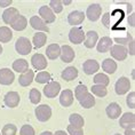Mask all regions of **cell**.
I'll list each match as a JSON object with an SVG mask.
<instances>
[{"mask_svg":"<svg viewBox=\"0 0 135 135\" xmlns=\"http://www.w3.org/2000/svg\"><path fill=\"white\" fill-rule=\"evenodd\" d=\"M15 49L21 55H28L32 50V44L25 37H20L15 42Z\"/></svg>","mask_w":135,"mask_h":135,"instance_id":"cell-1","label":"cell"},{"mask_svg":"<svg viewBox=\"0 0 135 135\" xmlns=\"http://www.w3.org/2000/svg\"><path fill=\"white\" fill-rule=\"evenodd\" d=\"M35 113L37 119L41 123H45V121H48L52 117V109L48 104H40L36 108Z\"/></svg>","mask_w":135,"mask_h":135,"instance_id":"cell-2","label":"cell"},{"mask_svg":"<svg viewBox=\"0 0 135 135\" xmlns=\"http://www.w3.org/2000/svg\"><path fill=\"white\" fill-rule=\"evenodd\" d=\"M69 40L72 44H76V45L84 42V40H85V32H84V30L81 28H79V26H73L70 30Z\"/></svg>","mask_w":135,"mask_h":135,"instance_id":"cell-3","label":"cell"},{"mask_svg":"<svg viewBox=\"0 0 135 135\" xmlns=\"http://www.w3.org/2000/svg\"><path fill=\"white\" fill-rule=\"evenodd\" d=\"M119 125L124 129H134L135 127V114L133 112H126L120 117Z\"/></svg>","mask_w":135,"mask_h":135,"instance_id":"cell-4","label":"cell"},{"mask_svg":"<svg viewBox=\"0 0 135 135\" xmlns=\"http://www.w3.org/2000/svg\"><path fill=\"white\" fill-rule=\"evenodd\" d=\"M60 92H61V85L57 81H49L44 87V94L46 95V97H49V99L56 97Z\"/></svg>","mask_w":135,"mask_h":135,"instance_id":"cell-5","label":"cell"},{"mask_svg":"<svg viewBox=\"0 0 135 135\" xmlns=\"http://www.w3.org/2000/svg\"><path fill=\"white\" fill-rule=\"evenodd\" d=\"M110 54L114 60L117 61H124L126 60V57L128 55L127 53V48L125 46H120V45H112V47L110 48Z\"/></svg>","mask_w":135,"mask_h":135,"instance_id":"cell-6","label":"cell"},{"mask_svg":"<svg viewBox=\"0 0 135 135\" xmlns=\"http://www.w3.org/2000/svg\"><path fill=\"white\" fill-rule=\"evenodd\" d=\"M101 14H102V6H100L99 4H92L87 8L85 16H87V18H88L89 21L95 22L100 18Z\"/></svg>","mask_w":135,"mask_h":135,"instance_id":"cell-7","label":"cell"},{"mask_svg":"<svg viewBox=\"0 0 135 135\" xmlns=\"http://www.w3.org/2000/svg\"><path fill=\"white\" fill-rule=\"evenodd\" d=\"M129 88H131V81L126 77H120L117 80L116 85H114V89H116V93L118 95H124V94L128 93Z\"/></svg>","mask_w":135,"mask_h":135,"instance_id":"cell-8","label":"cell"},{"mask_svg":"<svg viewBox=\"0 0 135 135\" xmlns=\"http://www.w3.org/2000/svg\"><path fill=\"white\" fill-rule=\"evenodd\" d=\"M15 75L8 68H4V69H0V84L5 86L12 85L14 83Z\"/></svg>","mask_w":135,"mask_h":135,"instance_id":"cell-9","label":"cell"},{"mask_svg":"<svg viewBox=\"0 0 135 135\" xmlns=\"http://www.w3.org/2000/svg\"><path fill=\"white\" fill-rule=\"evenodd\" d=\"M75 50L72 49L71 46L69 45H63L61 47V53H60V57L64 63H70L75 60Z\"/></svg>","mask_w":135,"mask_h":135,"instance_id":"cell-10","label":"cell"},{"mask_svg":"<svg viewBox=\"0 0 135 135\" xmlns=\"http://www.w3.org/2000/svg\"><path fill=\"white\" fill-rule=\"evenodd\" d=\"M31 64L36 70H45L48 63H47V60H46L45 55L37 53L31 57Z\"/></svg>","mask_w":135,"mask_h":135,"instance_id":"cell-11","label":"cell"},{"mask_svg":"<svg viewBox=\"0 0 135 135\" xmlns=\"http://www.w3.org/2000/svg\"><path fill=\"white\" fill-rule=\"evenodd\" d=\"M20 16V12L14 7H9L2 14V21H4L6 24L12 25L13 23L15 22V20Z\"/></svg>","mask_w":135,"mask_h":135,"instance_id":"cell-12","label":"cell"},{"mask_svg":"<svg viewBox=\"0 0 135 135\" xmlns=\"http://www.w3.org/2000/svg\"><path fill=\"white\" fill-rule=\"evenodd\" d=\"M39 15H40V18L45 23H47V24L53 23L56 18L55 14L52 12V9H50L48 6H41V7L39 8Z\"/></svg>","mask_w":135,"mask_h":135,"instance_id":"cell-13","label":"cell"},{"mask_svg":"<svg viewBox=\"0 0 135 135\" xmlns=\"http://www.w3.org/2000/svg\"><path fill=\"white\" fill-rule=\"evenodd\" d=\"M30 24L35 30L37 31H40V32H44V33H48L49 32V28L46 25V23L42 21L39 16H32L30 18Z\"/></svg>","mask_w":135,"mask_h":135,"instance_id":"cell-14","label":"cell"},{"mask_svg":"<svg viewBox=\"0 0 135 135\" xmlns=\"http://www.w3.org/2000/svg\"><path fill=\"white\" fill-rule=\"evenodd\" d=\"M20 100H21V97H20V94L17 92H8L5 95L4 102L8 108H15L18 105Z\"/></svg>","mask_w":135,"mask_h":135,"instance_id":"cell-15","label":"cell"},{"mask_svg":"<svg viewBox=\"0 0 135 135\" xmlns=\"http://www.w3.org/2000/svg\"><path fill=\"white\" fill-rule=\"evenodd\" d=\"M83 69L86 75L90 76V75L96 73L100 70V64L95 60H87L86 62L83 64Z\"/></svg>","mask_w":135,"mask_h":135,"instance_id":"cell-16","label":"cell"},{"mask_svg":"<svg viewBox=\"0 0 135 135\" xmlns=\"http://www.w3.org/2000/svg\"><path fill=\"white\" fill-rule=\"evenodd\" d=\"M112 45H113V40L111 39L110 37H102V38L99 40V42H97V46H96L97 52L99 53L109 52L110 48L112 47Z\"/></svg>","mask_w":135,"mask_h":135,"instance_id":"cell-17","label":"cell"},{"mask_svg":"<svg viewBox=\"0 0 135 135\" xmlns=\"http://www.w3.org/2000/svg\"><path fill=\"white\" fill-rule=\"evenodd\" d=\"M105 112H107V116L109 117L110 119H117L121 114V107L118 103L112 102L107 107Z\"/></svg>","mask_w":135,"mask_h":135,"instance_id":"cell-18","label":"cell"},{"mask_svg":"<svg viewBox=\"0 0 135 135\" xmlns=\"http://www.w3.org/2000/svg\"><path fill=\"white\" fill-rule=\"evenodd\" d=\"M99 41V35L95 31H88L85 33V40H84V45L86 48H94Z\"/></svg>","mask_w":135,"mask_h":135,"instance_id":"cell-19","label":"cell"},{"mask_svg":"<svg viewBox=\"0 0 135 135\" xmlns=\"http://www.w3.org/2000/svg\"><path fill=\"white\" fill-rule=\"evenodd\" d=\"M84 20H85V14H84V12H80V11H73L68 16V22L71 25L81 24Z\"/></svg>","mask_w":135,"mask_h":135,"instance_id":"cell-20","label":"cell"},{"mask_svg":"<svg viewBox=\"0 0 135 135\" xmlns=\"http://www.w3.org/2000/svg\"><path fill=\"white\" fill-rule=\"evenodd\" d=\"M61 77L65 81H72V80H75L78 77V70L75 66H68L66 69H64L62 71Z\"/></svg>","mask_w":135,"mask_h":135,"instance_id":"cell-21","label":"cell"},{"mask_svg":"<svg viewBox=\"0 0 135 135\" xmlns=\"http://www.w3.org/2000/svg\"><path fill=\"white\" fill-rule=\"evenodd\" d=\"M60 103L63 107H70L73 103V93L71 89H64L60 95Z\"/></svg>","mask_w":135,"mask_h":135,"instance_id":"cell-22","label":"cell"},{"mask_svg":"<svg viewBox=\"0 0 135 135\" xmlns=\"http://www.w3.org/2000/svg\"><path fill=\"white\" fill-rule=\"evenodd\" d=\"M33 79H35V73H33V70H28L26 72L22 73L21 76H20L18 78V83L20 85H21L22 87H28L32 84Z\"/></svg>","mask_w":135,"mask_h":135,"instance_id":"cell-23","label":"cell"},{"mask_svg":"<svg viewBox=\"0 0 135 135\" xmlns=\"http://www.w3.org/2000/svg\"><path fill=\"white\" fill-rule=\"evenodd\" d=\"M13 70H15L16 72L18 73H24L29 70V63L28 61L24 60V59H18V60H15L14 63H13Z\"/></svg>","mask_w":135,"mask_h":135,"instance_id":"cell-24","label":"cell"},{"mask_svg":"<svg viewBox=\"0 0 135 135\" xmlns=\"http://www.w3.org/2000/svg\"><path fill=\"white\" fill-rule=\"evenodd\" d=\"M61 47L59 44H50L46 49V55L49 60H56L60 56Z\"/></svg>","mask_w":135,"mask_h":135,"instance_id":"cell-25","label":"cell"},{"mask_svg":"<svg viewBox=\"0 0 135 135\" xmlns=\"http://www.w3.org/2000/svg\"><path fill=\"white\" fill-rule=\"evenodd\" d=\"M47 41V35L44 32H37L35 36H33V39H32V42H33V46L35 48H41L42 46H45V44Z\"/></svg>","mask_w":135,"mask_h":135,"instance_id":"cell-26","label":"cell"},{"mask_svg":"<svg viewBox=\"0 0 135 135\" xmlns=\"http://www.w3.org/2000/svg\"><path fill=\"white\" fill-rule=\"evenodd\" d=\"M102 69H103L104 72L112 75V73H114L116 72V70H117L116 61H113L112 59H105L102 62Z\"/></svg>","mask_w":135,"mask_h":135,"instance_id":"cell-27","label":"cell"},{"mask_svg":"<svg viewBox=\"0 0 135 135\" xmlns=\"http://www.w3.org/2000/svg\"><path fill=\"white\" fill-rule=\"evenodd\" d=\"M26 25H28V20H26V17L23 15H20L11 26L15 31H23V30L26 28Z\"/></svg>","mask_w":135,"mask_h":135,"instance_id":"cell-28","label":"cell"},{"mask_svg":"<svg viewBox=\"0 0 135 135\" xmlns=\"http://www.w3.org/2000/svg\"><path fill=\"white\" fill-rule=\"evenodd\" d=\"M13 38V32L8 26L0 28V42H9Z\"/></svg>","mask_w":135,"mask_h":135,"instance_id":"cell-29","label":"cell"},{"mask_svg":"<svg viewBox=\"0 0 135 135\" xmlns=\"http://www.w3.org/2000/svg\"><path fill=\"white\" fill-rule=\"evenodd\" d=\"M69 121H70V125L79 128H83L84 125H85V120H84V118L79 113H72L69 117Z\"/></svg>","mask_w":135,"mask_h":135,"instance_id":"cell-30","label":"cell"},{"mask_svg":"<svg viewBox=\"0 0 135 135\" xmlns=\"http://www.w3.org/2000/svg\"><path fill=\"white\" fill-rule=\"evenodd\" d=\"M80 102V105H81L84 109H90V108H93L95 105V97L92 94H87V96H85L81 101H79Z\"/></svg>","mask_w":135,"mask_h":135,"instance_id":"cell-31","label":"cell"},{"mask_svg":"<svg viewBox=\"0 0 135 135\" xmlns=\"http://www.w3.org/2000/svg\"><path fill=\"white\" fill-rule=\"evenodd\" d=\"M93 80H94V84H95V85H100V86H103V87H107L110 83L109 77L107 75H104V73H97V75H95Z\"/></svg>","mask_w":135,"mask_h":135,"instance_id":"cell-32","label":"cell"},{"mask_svg":"<svg viewBox=\"0 0 135 135\" xmlns=\"http://www.w3.org/2000/svg\"><path fill=\"white\" fill-rule=\"evenodd\" d=\"M87 94H88V88H87L85 85L80 84V85H78V86L76 87V89H75V96H76V99L78 100V101H81L84 97L87 96Z\"/></svg>","mask_w":135,"mask_h":135,"instance_id":"cell-33","label":"cell"},{"mask_svg":"<svg viewBox=\"0 0 135 135\" xmlns=\"http://www.w3.org/2000/svg\"><path fill=\"white\" fill-rule=\"evenodd\" d=\"M50 79H52V76H50L49 72L47 71H40L37 73L35 80L38 84H48L50 81Z\"/></svg>","mask_w":135,"mask_h":135,"instance_id":"cell-34","label":"cell"},{"mask_svg":"<svg viewBox=\"0 0 135 135\" xmlns=\"http://www.w3.org/2000/svg\"><path fill=\"white\" fill-rule=\"evenodd\" d=\"M108 94L107 87L100 86V85H94L92 87V95H96L99 97H104Z\"/></svg>","mask_w":135,"mask_h":135,"instance_id":"cell-35","label":"cell"},{"mask_svg":"<svg viewBox=\"0 0 135 135\" xmlns=\"http://www.w3.org/2000/svg\"><path fill=\"white\" fill-rule=\"evenodd\" d=\"M48 7L52 9V12L54 14H60L61 12L63 11V5H62V1H60V0H52V1L49 2V6Z\"/></svg>","mask_w":135,"mask_h":135,"instance_id":"cell-36","label":"cell"},{"mask_svg":"<svg viewBox=\"0 0 135 135\" xmlns=\"http://www.w3.org/2000/svg\"><path fill=\"white\" fill-rule=\"evenodd\" d=\"M17 133V127L14 124H7L2 127L1 135H16Z\"/></svg>","mask_w":135,"mask_h":135,"instance_id":"cell-37","label":"cell"},{"mask_svg":"<svg viewBox=\"0 0 135 135\" xmlns=\"http://www.w3.org/2000/svg\"><path fill=\"white\" fill-rule=\"evenodd\" d=\"M30 101H31L32 104H38L41 101V93L38 89L32 88L30 90Z\"/></svg>","mask_w":135,"mask_h":135,"instance_id":"cell-38","label":"cell"},{"mask_svg":"<svg viewBox=\"0 0 135 135\" xmlns=\"http://www.w3.org/2000/svg\"><path fill=\"white\" fill-rule=\"evenodd\" d=\"M66 131H68V134H70V135H84L83 128L72 126V125H69L68 128H66Z\"/></svg>","mask_w":135,"mask_h":135,"instance_id":"cell-39","label":"cell"},{"mask_svg":"<svg viewBox=\"0 0 135 135\" xmlns=\"http://www.w3.org/2000/svg\"><path fill=\"white\" fill-rule=\"evenodd\" d=\"M20 135H36V133L31 125H23L20 131Z\"/></svg>","mask_w":135,"mask_h":135,"instance_id":"cell-40","label":"cell"},{"mask_svg":"<svg viewBox=\"0 0 135 135\" xmlns=\"http://www.w3.org/2000/svg\"><path fill=\"white\" fill-rule=\"evenodd\" d=\"M126 103H127L128 108H131V109H134V108H135V93L134 92H131L127 95Z\"/></svg>","mask_w":135,"mask_h":135,"instance_id":"cell-41","label":"cell"},{"mask_svg":"<svg viewBox=\"0 0 135 135\" xmlns=\"http://www.w3.org/2000/svg\"><path fill=\"white\" fill-rule=\"evenodd\" d=\"M132 39H133V38H132V37H131L129 35H128V36H127V38H114L113 40H114V41H116V42H118L117 45L125 46V45H127V44Z\"/></svg>","mask_w":135,"mask_h":135,"instance_id":"cell-42","label":"cell"},{"mask_svg":"<svg viewBox=\"0 0 135 135\" xmlns=\"http://www.w3.org/2000/svg\"><path fill=\"white\" fill-rule=\"evenodd\" d=\"M102 24L105 28H110V13H105L102 16Z\"/></svg>","mask_w":135,"mask_h":135,"instance_id":"cell-43","label":"cell"},{"mask_svg":"<svg viewBox=\"0 0 135 135\" xmlns=\"http://www.w3.org/2000/svg\"><path fill=\"white\" fill-rule=\"evenodd\" d=\"M128 45V49H127V53H129L131 55H134L135 54V48H134V40L132 39L127 44Z\"/></svg>","mask_w":135,"mask_h":135,"instance_id":"cell-44","label":"cell"},{"mask_svg":"<svg viewBox=\"0 0 135 135\" xmlns=\"http://www.w3.org/2000/svg\"><path fill=\"white\" fill-rule=\"evenodd\" d=\"M13 4L12 0H0V7H7Z\"/></svg>","mask_w":135,"mask_h":135,"instance_id":"cell-45","label":"cell"},{"mask_svg":"<svg viewBox=\"0 0 135 135\" xmlns=\"http://www.w3.org/2000/svg\"><path fill=\"white\" fill-rule=\"evenodd\" d=\"M128 23H129V25L132 28H134L135 25V14H132L129 17H128Z\"/></svg>","mask_w":135,"mask_h":135,"instance_id":"cell-46","label":"cell"},{"mask_svg":"<svg viewBox=\"0 0 135 135\" xmlns=\"http://www.w3.org/2000/svg\"><path fill=\"white\" fill-rule=\"evenodd\" d=\"M125 135H135L134 129H125Z\"/></svg>","mask_w":135,"mask_h":135,"instance_id":"cell-47","label":"cell"},{"mask_svg":"<svg viewBox=\"0 0 135 135\" xmlns=\"http://www.w3.org/2000/svg\"><path fill=\"white\" fill-rule=\"evenodd\" d=\"M54 135H69V134L65 133L64 131H56V133L54 134Z\"/></svg>","mask_w":135,"mask_h":135,"instance_id":"cell-48","label":"cell"},{"mask_svg":"<svg viewBox=\"0 0 135 135\" xmlns=\"http://www.w3.org/2000/svg\"><path fill=\"white\" fill-rule=\"evenodd\" d=\"M40 135H54V134L52 133V132H49V131H46V132H42Z\"/></svg>","mask_w":135,"mask_h":135,"instance_id":"cell-49","label":"cell"},{"mask_svg":"<svg viewBox=\"0 0 135 135\" xmlns=\"http://www.w3.org/2000/svg\"><path fill=\"white\" fill-rule=\"evenodd\" d=\"M71 2V0H64V1H62V5H70Z\"/></svg>","mask_w":135,"mask_h":135,"instance_id":"cell-50","label":"cell"},{"mask_svg":"<svg viewBox=\"0 0 135 135\" xmlns=\"http://www.w3.org/2000/svg\"><path fill=\"white\" fill-rule=\"evenodd\" d=\"M2 53V47H1V45H0V54Z\"/></svg>","mask_w":135,"mask_h":135,"instance_id":"cell-51","label":"cell"},{"mask_svg":"<svg viewBox=\"0 0 135 135\" xmlns=\"http://www.w3.org/2000/svg\"><path fill=\"white\" fill-rule=\"evenodd\" d=\"M114 135H120V134H114Z\"/></svg>","mask_w":135,"mask_h":135,"instance_id":"cell-52","label":"cell"},{"mask_svg":"<svg viewBox=\"0 0 135 135\" xmlns=\"http://www.w3.org/2000/svg\"><path fill=\"white\" fill-rule=\"evenodd\" d=\"M0 135H1V133H0Z\"/></svg>","mask_w":135,"mask_h":135,"instance_id":"cell-53","label":"cell"}]
</instances>
